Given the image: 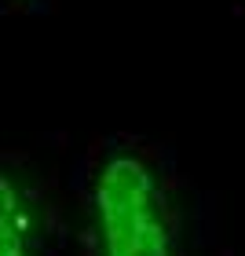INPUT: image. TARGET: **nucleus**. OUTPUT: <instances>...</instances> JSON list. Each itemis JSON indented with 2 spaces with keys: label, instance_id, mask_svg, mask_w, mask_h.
Here are the masks:
<instances>
[{
  "label": "nucleus",
  "instance_id": "2",
  "mask_svg": "<svg viewBox=\"0 0 245 256\" xmlns=\"http://www.w3.org/2000/svg\"><path fill=\"white\" fill-rule=\"evenodd\" d=\"M33 242V220L22 202L18 187L4 176L0 183V256H30Z\"/></svg>",
  "mask_w": 245,
  "mask_h": 256
},
{
  "label": "nucleus",
  "instance_id": "1",
  "mask_svg": "<svg viewBox=\"0 0 245 256\" xmlns=\"http://www.w3.org/2000/svg\"><path fill=\"white\" fill-rule=\"evenodd\" d=\"M102 256H172L158 183L136 154H114L96 176Z\"/></svg>",
  "mask_w": 245,
  "mask_h": 256
}]
</instances>
